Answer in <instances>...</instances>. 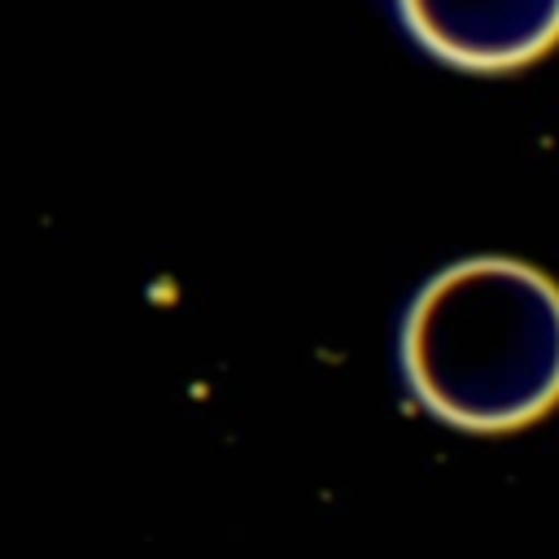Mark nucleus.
Wrapping results in <instances>:
<instances>
[{
  "mask_svg": "<svg viewBox=\"0 0 559 559\" xmlns=\"http://www.w3.org/2000/svg\"><path fill=\"white\" fill-rule=\"evenodd\" d=\"M402 362L437 419L520 428L559 402V288L511 258L459 262L411 306Z\"/></svg>",
  "mask_w": 559,
  "mask_h": 559,
  "instance_id": "1",
  "label": "nucleus"
},
{
  "mask_svg": "<svg viewBox=\"0 0 559 559\" xmlns=\"http://www.w3.org/2000/svg\"><path fill=\"white\" fill-rule=\"evenodd\" d=\"M415 39L463 70H515L559 39V0H397Z\"/></svg>",
  "mask_w": 559,
  "mask_h": 559,
  "instance_id": "2",
  "label": "nucleus"
}]
</instances>
